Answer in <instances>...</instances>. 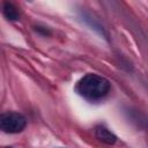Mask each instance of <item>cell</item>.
<instances>
[{
    "instance_id": "1",
    "label": "cell",
    "mask_w": 148,
    "mask_h": 148,
    "mask_svg": "<svg viewBox=\"0 0 148 148\" xmlns=\"http://www.w3.org/2000/svg\"><path fill=\"white\" fill-rule=\"evenodd\" d=\"M75 91L88 102H99L110 94L111 83L102 75L88 73L76 82Z\"/></svg>"
},
{
    "instance_id": "2",
    "label": "cell",
    "mask_w": 148,
    "mask_h": 148,
    "mask_svg": "<svg viewBox=\"0 0 148 148\" xmlns=\"http://www.w3.org/2000/svg\"><path fill=\"white\" fill-rule=\"evenodd\" d=\"M27 127L25 117L15 111H6L0 113V131L7 134H17Z\"/></svg>"
},
{
    "instance_id": "3",
    "label": "cell",
    "mask_w": 148,
    "mask_h": 148,
    "mask_svg": "<svg viewBox=\"0 0 148 148\" xmlns=\"http://www.w3.org/2000/svg\"><path fill=\"white\" fill-rule=\"evenodd\" d=\"M95 136L103 143L106 145H113L117 141V136L113 132H111L109 128H106L105 126H96L95 128Z\"/></svg>"
},
{
    "instance_id": "4",
    "label": "cell",
    "mask_w": 148,
    "mask_h": 148,
    "mask_svg": "<svg viewBox=\"0 0 148 148\" xmlns=\"http://www.w3.org/2000/svg\"><path fill=\"white\" fill-rule=\"evenodd\" d=\"M1 10H2L3 16L9 21H17L20 18V13L12 2H3Z\"/></svg>"
},
{
    "instance_id": "5",
    "label": "cell",
    "mask_w": 148,
    "mask_h": 148,
    "mask_svg": "<svg viewBox=\"0 0 148 148\" xmlns=\"http://www.w3.org/2000/svg\"><path fill=\"white\" fill-rule=\"evenodd\" d=\"M81 18L87 23V24H89L90 27H91V29H95L96 31H98L101 35H105V32H104V29H103V27L98 23V21H96L94 17H91V15H89V14H87V13H82L81 14Z\"/></svg>"
},
{
    "instance_id": "6",
    "label": "cell",
    "mask_w": 148,
    "mask_h": 148,
    "mask_svg": "<svg viewBox=\"0 0 148 148\" xmlns=\"http://www.w3.org/2000/svg\"><path fill=\"white\" fill-rule=\"evenodd\" d=\"M36 31H38V32H43V35H50V31L45 28V27H36Z\"/></svg>"
},
{
    "instance_id": "7",
    "label": "cell",
    "mask_w": 148,
    "mask_h": 148,
    "mask_svg": "<svg viewBox=\"0 0 148 148\" xmlns=\"http://www.w3.org/2000/svg\"><path fill=\"white\" fill-rule=\"evenodd\" d=\"M7 148H12V147H7Z\"/></svg>"
}]
</instances>
